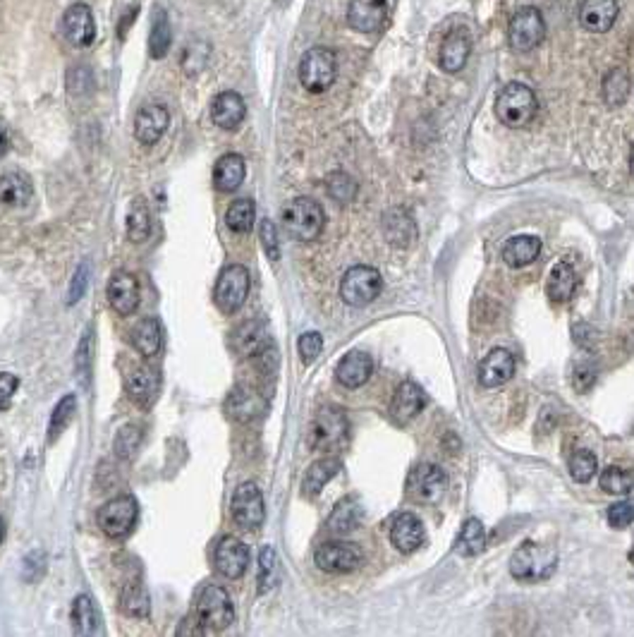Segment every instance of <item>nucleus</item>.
Instances as JSON below:
<instances>
[{"label": "nucleus", "mask_w": 634, "mask_h": 637, "mask_svg": "<svg viewBox=\"0 0 634 637\" xmlns=\"http://www.w3.org/2000/svg\"><path fill=\"white\" fill-rule=\"evenodd\" d=\"M558 566V553L551 546L536 542H522L510 559V573L522 583H541L553 575Z\"/></svg>", "instance_id": "obj_1"}, {"label": "nucleus", "mask_w": 634, "mask_h": 637, "mask_svg": "<svg viewBox=\"0 0 634 637\" xmlns=\"http://www.w3.org/2000/svg\"><path fill=\"white\" fill-rule=\"evenodd\" d=\"M539 110V101L532 89L522 82H510L501 89V94L495 99V115L503 125L519 130L527 127Z\"/></svg>", "instance_id": "obj_2"}, {"label": "nucleus", "mask_w": 634, "mask_h": 637, "mask_svg": "<svg viewBox=\"0 0 634 637\" xmlns=\"http://www.w3.org/2000/svg\"><path fill=\"white\" fill-rule=\"evenodd\" d=\"M323 223H326V213H323L321 204L309 197L292 199L290 204L282 209L285 233H288L292 240H299V243H312V240H316V237L321 235Z\"/></svg>", "instance_id": "obj_3"}, {"label": "nucleus", "mask_w": 634, "mask_h": 637, "mask_svg": "<svg viewBox=\"0 0 634 637\" xmlns=\"http://www.w3.org/2000/svg\"><path fill=\"white\" fill-rule=\"evenodd\" d=\"M337 77V60L330 48L313 46L309 48L299 60V82L306 92L323 94L333 87Z\"/></svg>", "instance_id": "obj_4"}, {"label": "nucleus", "mask_w": 634, "mask_h": 637, "mask_svg": "<svg viewBox=\"0 0 634 637\" xmlns=\"http://www.w3.org/2000/svg\"><path fill=\"white\" fill-rule=\"evenodd\" d=\"M196 618L206 630H226L235 621V606L233 599L218 585H206L196 594Z\"/></svg>", "instance_id": "obj_5"}, {"label": "nucleus", "mask_w": 634, "mask_h": 637, "mask_svg": "<svg viewBox=\"0 0 634 637\" xmlns=\"http://www.w3.org/2000/svg\"><path fill=\"white\" fill-rule=\"evenodd\" d=\"M384 291V278L374 267H353L340 281V298L350 307H367Z\"/></svg>", "instance_id": "obj_6"}, {"label": "nucleus", "mask_w": 634, "mask_h": 637, "mask_svg": "<svg viewBox=\"0 0 634 637\" xmlns=\"http://www.w3.org/2000/svg\"><path fill=\"white\" fill-rule=\"evenodd\" d=\"M251 278L250 271L242 264H230L220 271L218 281H216V291H213V299L218 305L220 312L226 315H235L237 309L242 307L250 295Z\"/></svg>", "instance_id": "obj_7"}, {"label": "nucleus", "mask_w": 634, "mask_h": 637, "mask_svg": "<svg viewBox=\"0 0 634 637\" xmlns=\"http://www.w3.org/2000/svg\"><path fill=\"white\" fill-rule=\"evenodd\" d=\"M137 518H139L137 498L130 494L115 496L113 501H108L99 511V528L110 539H125L134 530V525H137Z\"/></svg>", "instance_id": "obj_8"}, {"label": "nucleus", "mask_w": 634, "mask_h": 637, "mask_svg": "<svg viewBox=\"0 0 634 637\" xmlns=\"http://www.w3.org/2000/svg\"><path fill=\"white\" fill-rule=\"evenodd\" d=\"M546 36V24L536 8L517 10L508 27V44L517 53H527L539 46Z\"/></svg>", "instance_id": "obj_9"}, {"label": "nucleus", "mask_w": 634, "mask_h": 637, "mask_svg": "<svg viewBox=\"0 0 634 637\" xmlns=\"http://www.w3.org/2000/svg\"><path fill=\"white\" fill-rule=\"evenodd\" d=\"M350 434V422L340 408H323L312 422V446L316 450L340 449Z\"/></svg>", "instance_id": "obj_10"}, {"label": "nucleus", "mask_w": 634, "mask_h": 637, "mask_svg": "<svg viewBox=\"0 0 634 637\" xmlns=\"http://www.w3.org/2000/svg\"><path fill=\"white\" fill-rule=\"evenodd\" d=\"M233 520L242 530H258L266 520V504H264V494L254 482L240 484L233 494V504H230Z\"/></svg>", "instance_id": "obj_11"}, {"label": "nucleus", "mask_w": 634, "mask_h": 637, "mask_svg": "<svg viewBox=\"0 0 634 637\" xmlns=\"http://www.w3.org/2000/svg\"><path fill=\"white\" fill-rule=\"evenodd\" d=\"M313 561L326 573L343 575L357 570L361 566V561H364V553H361L357 544L336 539V542H323L316 549V553H313Z\"/></svg>", "instance_id": "obj_12"}, {"label": "nucleus", "mask_w": 634, "mask_h": 637, "mask_svg": "<svg viewBox=\"0 0 634 637\" xmlns=\"http://www.w3.org/2000/svg\"><path fill=\"white\" fill-rule=\"evenodd\" d=\"M448 477L439 465L422 463L408 474V491L422 504H439L446 496Z\"/></svg>", "instance_id": "obj_13"}, {"label": "nucleus", "mask_w": 634, "mask_h": 637, "mask_svg": "<svg viewBox=\"0 0 634 637\" xmlns=\"http://www.w3.org/2000/svg\"><path fill=\"white\" fill-rule=\"evenodd\" d=\"M391 17V0H350L347 22L361 34L381 32Z\"/></svg>", "instance_id": "obj_14"}, {"label": "nucleus", "mask_w": 634, "mask_h": 637, "mask_svg": "<svg viewBox=\"0 0 634 637\" xmlns=\"http://www.w3.org/2000/svg\"><path fill=\"white\" fill-rule=\"evenodd\" d=\"M213 563H216V570L223 577L237 580V577H242L247 566H250V549L235 537H223L216 546V553H213Z\"/></svg>", "instance_id": "obj_15"}, {"label": "nucleus", "mask_w": 634, "mask_h": 637, "mask_svg": "<svg viewBox=\"0 0 634 637\" xmlns=\"http://www.w3.org/2000/svg\"><path fill=\"white\" fill-rule=\"evenodd\" d=\"M63 32L72 46L86 48L91 46L96 39V24L94 12L84 3H75L65 10L63 17Z\"/></svg>", "instance_id": "obj_16"}, {"label": "nucleus", "mask_w": 634, "mask_h": 637, "mask_svg": "<svg viewBox=\"0 0 634 637\" xmlns=\"http://www.w3.org/2000/svg\"><path fill=\"white\" fill-rule=\"evenodd\" d=\"M168 125H170L168 108L161 106V103H147V106H141L137 118H134V137L141 144L151 147V144H156L163 137Z\"/></svg>", "instance_id": "obj_17"}, {"label": "nucleus", "mask_w": 634, "mask_h": 637, "mask_svg": "<svg viewBox=\"0 0 634 637\" xmlns=\"http://www.w3.org/2000/svg\"><path fill=\"white\" fill-rule=\"evenodd\" d=\"M230 346L237 354L242 357H261L273 347L271 336H268V326L264 322H247L237 326L230 336Z\"/></svg>", "instance_id": "obj_18"}, {"label": "nucleus", "mask_w": 634, "mask_h": 637, "mask_svg": "<svg viewBox=\"0 0 634 637\" xmlns=\"http://www.w3.org/2000/svg\"><path fill=\"white\" fill-rule=\"evenodd\" d=\"M108 302L120 316H130L139 307V283L132 274L115 271L108 281Z\"/></svg>", "instance_id": "obj_19"}, {"label": "nucleus", "mask_w": 634, "mask_h": 637, "mask_svg": "<svg viewBox=\"0 0 634 637\" xmlns=\"http://www.w3.org/2000/svg\"><path fill=\"white\" fill-rule=\"evenodd\" d=\"M515 374V354L505 347H494L479 364V381L484 388H498L508 384Z\"/></svg>", "instance_id": "obj_20"}, {"label": "nucleus", "mask_w": 634, "mask_h": 637, "mask_svg": "<svg viewBox=\"0 0 634 637\" xmlns=\"http://www.w3.org/2000/svg\"><path fill=\"white\" fill-rule=\"evenodd\" d=\"M618 20V0H582L580 24L587 32H611Z\"/></svg>", "instance_id": "obj_21"}, {"label": "nucleus", "mask_w": 634, "mask_h": 637, "mask_svg": "<svg viewBox=\"0 0 634 637\" xmlns=\"http://www.w3.org/2000/svg\"><path fill=\"white\" fill-rule=\"evenodd\" d=\"M424 539H426V530H424V522L416 518L415 513H400L398 518L392 520L391 542L398 551L412 553L422 546Z\"/></svg>", "instance_id": "obj_22"}, {"label": "nucleus", "mask_w": 634, "mask_h": 637, "mask_svg": "<svg viewBox=\"0 0 634 637\" xmlns=\"http://www.w3.org/2000/svg\"><path fill=\"white\" fill-rule=\"evenodd\" d=\"M227 415L237 422H251V419L261 418L266 412V398L254 391V388H247V386H237L233 394L227 395L226 401Z\"/></svg>", "instance_id": "obj_23"}, {"label": "nucleus", "mask_w": 634, "mask_h": 637, "mask_svg": "<svg viewBox=\"0 0 634 637\" xmlns=\"http://www.w3.org/2000/svg\"><path fill=\"white\" fill-rule=\"evenodd\" d=\"M247 118V106L244 99L237 92H220L211 103V120L213 125L220 130H237Z\"/></svg>", "instance_id": "obj_24"}, {"label": "nucleus", "mask_w": 634, "mask_h": 637, "mask_svg": "<svg viewBox=\"0 0 634 637\" xmlns=\"http://www.w3.org/2000/svg\"><path fill=\"white\" fill-rule=\"evenodd\" d=\"M371 374H374V360L367 353H361V350L347 353L336 367L337 381L345 388H361L371 378Z\"/></svg>", "instance_id": "obj_25"}, {"label": "nucleus", "mask_w": 634, "mask_h": 637, "mask_svg": "<svg viewBox=\"0 0 634 637\" xmlns=\"http://www.w3.org/2000/svg\"><path fill=\"white\" fill-rule=\"evenodd\" d=\"M472 53V39L470 34L464 32V29H453V32L446 34V39L440 44V53H439V60H440V68L450 75L455 72H460L467 63V58Z\"/></svg>", "instance_id": "obj_26"}, {"label": "nucleus", "mask_w": 634, "mask_h": 637, "mask_svg": "<svg viewBox=\"0 0 634 637\" xmlns=\"http://www.w3.org/2000/svg\"><path fill=\"white\" fill-rule=\"evenodd\" d=\"M424 405H426V394H424L422 386L415 384V381H402L395 395H392L391 415L398 422H409L422 412Z\"/></svg>", "instance_id": "obj_27"}, {"label": "nucleus", "mask_w": 634, "mask_h": 637, "mask_svg": "<svg viewBox=\"0 0 634 637\" xmlns=\"http://www.w3.org/2000/svg\"><path fill=\"white\" fill-rule=\"evenodd\" d=\"M72 628L82 637L101 635L103 633V618L99 606L89 594H79L72 601Z\"/></svg>", "instance_id": "obj_28"}, {"label": "nucleus", "mask_w": 634, "mask_h": 637, "mask_svg": "<svg viewBox=\"0 0 634 637\" xmlns=\"http://www.w3.org/2000/svg\"><path fill=\"white\" fill-rule=\"evenodd\" d=\"M247 163L240 154H226L213 165V187L218 192H235L244 182Z\"/></svg>", "instance_id": "obj_29"}, {"label": "nucleus", "mask_w": 634, "mask_h": 637, "mask_svg": "<svg viewBox=\"0 0 634 637\" xmlns=\"http://www.w3.org/2000/svg\"><path fill=\"white\" fill-rule=\"evenodd\" d=\"M541 254V240L536 235H515L503 244V261L510 268L529 267Z\"/></svg>", "instance_id": "obj_30"}, {"label": "nucleus", "mask_w": 634, "mask_h": 637, "mask_svg": "<svg viewBox=\"0 0 634 637\" xmlns=\"http://www.w3.org/2000/svg\"><path fill=\"white\" fill-rule=\"evenodd\" d=\"M161 391V377L151 367H137L127 377V394L139 405H151Z\"/></svg>", "instance_id": "obj_31"}, {"label": "nucleus", "mask_w": 634, "mask_h": 637, "mask_svg": "<svg viewBox=\"0 0 634 637\" xmlns=\"http://www.w3.org/2000/svg\"><path fill=\"white\" fill-rule=\"evenodd\" d=\"M34 187L32 180L20 171H10V173L0 175V204L5 206H27L32 202Z\"/></svg>", "instance_id": "obj_32"}, {"label": "nucleus", "mask_w": 634, "mask_h": 637, "mask_svg": "<svg viewBox=\"0 0 634 637\" xmlns=\"http://www.w3.org/2000/svg\"><path fill=\"white\" fill-rule=\"evenodd\" d=\"M575 291H577V274H575V268H572L567 261H560V264H556L553 271H551L546 295L551 298V302L565 305V302H570Z\"/></svg>", "instance_id": "obj_33"}, {"label": "nucleus", "mask_w": 634, "mask_h": 637, "mask_svg": "<svg viewBox=\"0 0 634 637\" xmlns=\"http://www.w3.org/2000/svg\"><path fill=\"white\" fill-rule=\"evenodd\" d=\"M132 343L144 357H154L158 354L161 346H163V329L156 316H147L141 319L132 330Z\"/></svg>", "instance_id": "obj_34"}, {"label": "nucleus", "mask_w": 634, "mask_h": 637, "mask_svg": "<svg viewBox=\"0 0 634 637\" xmlns=\"http://www.w3.org/2000/svg\"><path fill=\"white\" fill-rule=\"evenodd\" d=\"M343 470V463L337 458H321L316 463L309 465V470L305 474V482H302V491L305 496H316L321 491L326 484H329L337 473Z\"/></svg>", "instance_id": "obj_35"}, {"label": "nucleus", "mask_w": 634, "mask_h": 637, "mask_svg": "<svg viewBox=\"0 0 634 637\" xmlns=\"http://www.w3.org/2000/svg\"><path fill=\"white\" fill-rule=\"evenodd\" d=\"M453 546H455V553H457V556H464V559L481 553L486 546L484 522L477 518L464 520L463 530H460V535H457Z\"/></svg>", "instance_id": "obj_36"}, {"label": "nucleus", "mask_w": 634, "mask_h": 637, "mask_svg": "<svg viewBox=\"0 0 634 637\" xmlns=\"http://www.w3.org/2000/svg\"><path fill=\"white\" fill-rule=\"evenodd\" d=\"M384 230L385 237H388L392 244H398V247H409L416 237L415 223H412V219H409L402 209H392V211L385 213Z\"/></svg>", "instance_id": "obj_37"}, {"label": "nucleus", "mask_w": 634, "mask_h": 637, "mask_svg": "<svg viewBox=\"0 0 634 637\" xmlns=\"http://www.w3.org/2000/svg\"><path fill=\"white\" fill-rule=\"evenodd\" d=\"M120 606L127 616H134V618H147L151 614V597L147 585L141 580H132L123 587V594H120Z\"/></svg>", "instance_id": "obj_38"}, {"label": "nucleus", "mask_w": 634, "mask_h": 637, "mask_svg": "<svg viewBox=\"0 0 634 637\" xmlns=\"http://www.w3.org/2000/svg\"><path fill=\"white\" fill-rule=\"evenodd\" d=\"M172 41V29H170V17L163 8H156L154 12V22H151V34H149V51L154 60L165 58V53L170 51Z\"/></svg>", "instance_id": "obj_39"}, {"label": "nucleus", "mask_w": 634, "mask_h": 637, "mask_svg": "<svg viewBox=\"0 0 634 637\" xmlns=\"http://www.w3.org/2000/svg\"><path fill=\"white\" fill-rule=\"evenodd\" d=\"M360 520H361L360 504H357L354 498H343V501L333 508V513H330L329 528L330 532H336V535H347V532H353V530L360 528Z\"/></svg>", "instance_id": "obj_40"}, {"label": "nucleus", "mask_w": 634, "mask_h": 637, "mask_svg": "<svg viewBox=\"0 0 634 637\" xmlns=\"http://www.w3.org/2000/svg\"><path fill=\"white\" fill-rule=\"evenodd\" d=\"M281 583V561L275 553L273 546H264L258 553V568H257V585L258 594H266Z\"/></svg>", "instance_id": "obj_41"}, {"label": "nucleus", "mask_w": 634, "mask_h": 637, "mask_svg": "<svg viewBox=\"0 0 634 637\" xmlns=\"http://www.w3.org/2000/svg\"><path fill=\"white\" fill-rule=\"evenodd\" d=\"M151 235V211L144 199H134L127 211V237L132 243H144Z\"/></svg>", "instance_id": "obj_42"}, {"label": "nucleus", "mask_w": 634, "mask_h": 637, "mask_svg": "<svg viewBox=\"0 0 634 637\" xmlns=\"http://www.w3.org/2000/svg\"><path fill=\"white\" fill-rule=\"evenodd\" d=\"M627 94H630V75L622 68H615L603 79V101L606 106L615 108V106L625 103Z\"/></svg>", "instance_id": "obj_43"}, {"label": "nucleus", "mask_w": 634, "mask_h": 637, "mask_svg": "<svg viewBox=\"0 0 634 637\" xmlns=\"http://www.w3.org/2000/svg\"><path fill=\"white\" fill-rule=\"evenodd\" d=\"M254 219H257V206L251 199H237L230 204L226 213V223L227 228L233 233H250L251 226H254Z\"/></svg>", "instance_id": "obj_44"}, {"label": "nucleus", "mask_w": 634, "mask_h": 637, "mask_svg": "<svg viewBox=\"0 0 634 637\" xmlns=\"http://www.w3.org/2000/svg\"><path fill=\"white\" fill-rule=\"evenodd\" d=\"M75 410H77V398L75 395H65L63 401L55 405L53 415H51V425H48V441L51 443L67 429V425L75 418Z\"/></svg>", "instance_id": "obj_45"}, {"label": "nucleus", "mask_w": 634, "mask_h": 637, "mask_svg": "<svg viewBox=\"0 0 634 637\" xmlns=\"http://www.w3.org/2000/svg\"><path fill=\"white\" fill-rule=\"evenodd\" d=\"M598 484L606 494L627 496L634 487V477L622 467H606L598 477Z\"/></svg>", "instance_id": "obj_46"}, {"label": "nucleus", "mask_w": 634, "mask_h": 637, "mask_svg": "<svg viewBox=\"0 0 634 637\" xmlns=\"http://www.w3.org/2000/svg\"><path fill=\"white\" fill-rule=\"evenodd\" d=\"M209 55H211V46L206 41H192L182 53V70L187 72L189 77L202 75L209 63Z\"/></svg>", "instance_id": "obj_47"}, {"label": "nucleus", "mask_w": 634, "mask_h": 637, "mask_svg": "<svg viewBox=\"0 0 634 637\" xmlns=\"http://www.w3.org/2000/svg\"><path fill=\"white\" fill-rule=\"evenodd\" d=\"M567 467H570L572 480L580 482V484L591 482L596 477V473H598V463H596V456L591 450H575L570 456Z\"/></svg>", "instance_id": "obj_48"}, {"label": "nucleus", "mask_w": 634, "mask_h": 637, "mask_svg": "<svg viewBox=\"0 0 634 637\" xmlns=\"http://www.w3.org/2000/svg\"><path fill=\"white\" fill-rule=\"evenodd\" d=\"M141 441H144V434L137 425H125L115 436V456L123 458V460H132L139 450Z\"/></svg>", "instance_id": "obj_49"}, {"label": "nucleus", "mask_w": 634, "mask_h": 637, "mask_svg": "<svg viewBox=\"0 0 634 637\" xmlns=\"http://www.w3.org/2000/svg\"><path fill=\"white\" fill-rule=\"evenodd\" d=\"M75 370H77L79 384L89 386V374H91V330H86L84 338L79 340L77 354H75Z\"/></svg>", "instance_id": "obj_50"}, {"label": "nucleus", "mask_w": 634, "mask_h": 637, "mask_svg": "<svg viewBox=\"0 0 634 637\" xmlns=\"http://www.w3.org/2000/svg\"><path fill=\"white\" fill-rule=\"evenodd\" d=\"M329 195L336 202H350L357 195V185L350 175L345 173H333L329 178Z\"/></svg>", "instance_id": "obj_51"}, {"label": "nucleus", "mask_w": 634, "mask_h": 637, "mask_svg": "<svg viewBox=\"0 0 634 637\" xmlns=\"http://www.w3.org/2000/svg\"><path fill=\"white\" fill-rule=\"evenodd\" d=\"M297 350H299V357H302V362L305 364H312L323 350V338L321 333H316V330H309V333H302L297 340Z\"/></svg>", "instance_id": "obj_52"}, {"label": "nucleus", "mask_w": 634, "mask_h": 637, "mask_svg": "<svg viewBox=\"0 0 634 637\" xmlns=\"http://www.w3.org/2000/svg\"><path fill=\"white\" fill-rule=\"evenodd\" d=\"M634 522V506L627 501H618L608 508V525L615 530H625Z\"/></svg>", "instance_id": "obj_53"}, {"label": "nucleus", "mask_w": 634, "mask_h": 637, "mask_svg": "<svg viewBox=\"0 0 634 637\" xmlns=\"http://www.w3.org/2000/svg\"><path fill=\"white\" fill-rule=\"evenodd\" d=\"M261 244H264V250H266L268 259H281V244H278V233H275L273 220H261Z\"/></svg>", "instance_id": "obj_54"}, {"label": "nucleus", "mask_w": 634, "mask_h": 637, "mask_svg": "<svg viewBox=\"0 0 634 637\" xmlns=\"http://www.w3.org/2000/svg\"><path fill=\"white\" fill-rule=\"evenodd\" d=\"M86 285H89V264H86V261H82L77 271H75V278H72V283H70L67 305H75V302H79V299H82V295H84V291H86Z\"/></svg>", "instance_id": "obj_55"}, {"label": "nucleus", "mask_w": 634, "mask_h": 637, "mask_svg": "<svg viewBox=\"0 0 634 637\" xmlns=\"http://www.w3.org/2000/svg\"><path fill=\"white\" fill-rule=\"evenodd\" d=\"M44 570H46V553L44 551H32L24 559V580L34 583V580H39L41 575H44Z\"/></svg>", "instance_id": "obj_56"}, {"label": "nucleus", "mask_w": 634, "mask_h": 637, "mask_svg": "<svg viewBox=\"0 0 634 637\" xmlns=\"http://www.w3.org/2000/svg\"><path fill=\"white\" fill-rule=\"evenodd\" d=\"M17 388H20V378L15 374H0V410H8L12 405Z\"/></svg>", "instance_id": "obj_57"}, {"label": "nucleus", "mask_w": 634, "mask_h": 637, "mask_svg": "<svg viewBox=\"0 0 634 637\" xmlns=\"http://www.w3.org/2000/svg\"><path fill=\"white\" fill-rule=\"evenodd\" d=\"M572 384H575V388H577V391H589V388L596 384L594 367H589V364H580V367L575 370Z\"/></svg>", "instance_id": "obj_58"}, {"label": "nucleus", "mask_w": 634, "mask_h": 637, "mask_svg": "<svg viewBox=\"0 0 634 637\" xmlns=\"http://www.w3.org/2000/svg\"><path fill=\"white\" fill-rule=\"evenodd\" d=\"M137 12H139V5H134V8L127 10L125 15H123V20H120V22H123V24H120V36H123V39H125L127 27L132 24V22H130V20H134V15H137Z\"/></svg>", "instance_id": "obj_59"}, {"label": "nucleus", "mask_w": 634, "mask_h": 637, "mask_svg": "<svg viewBox=\"0 0 634 637\" xmlns=\"http://www.w3.org/2000/svg\"><path fill=\"white\" fill-rule=\"evenodd\" d=\"M8 147H10L8 134H5V130L0 127V158H3V156H5V154H8Z\"/></svg>", "instance_id": "obj_60"}, {"label": "nucleus", "mask_w": 634, "mask_h": 637, "mask_svg": "<svg viewBox=\"0 0 634 637\" xmlns=\"http://www.w3.org/2000/svg\"><path fill=\"white\" fill-rule=\"evenodd\" d=\"M630 173L634 178V144H632V151H630Z\"/></svg>", "instance_id": "obj_61"}, {"label": "nucleus", "mask_w": 634, "mask_h": 637, "mask_svg": "<svg viewBox=\"0 0 634 637\" xmlns=\"http://www.w3.org/2000/svg\"><path fill=\"white\" fill-rule=\"evenodd\" d=\"M3 539H5V522L0 518V544H3Z\"/></svg>", "instance_id": "obj_62"}, {"label": "nucleus", "mask_w": 634, "mask_h": 637, "mask_svg": "<svg viewBox=\"0 0 634 637\" xmlns=\"http://www.w3.org/2000/svg\"><path fill=\"white\" fill-rule=\"evenodd\" d=\"M630 561H632V566H634V546H632V551H630Z\"/></svg>", "instance_id": "obj_63"}]
</instances>
